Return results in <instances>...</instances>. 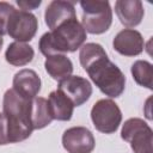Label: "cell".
<instances>
[{"label":"cell","instance_id":"cell-13","mask_svg":"<svg viewBox=\"0 0 153 153\" xmlns=\"http://www.w3.org/2000/svg\"><path fill=\"white\" fill-rule=\"evenodd\" d=\"M115 12L120 22L129 29L139 25L145 14L143 5L140 0H117L115 2Z\"/></svg>","mask_w":153,"mask_h":153},{"label":"cell","instance_id":"cell-22","mask_svg":"<svg viewBox=\"0 0 153 153\" xmlns=\"http://www.w3.org/2000/svg\"><path fill=\"white\" fill-rule=\"evenodd\" d=\"M2 44H4V38H2V36L0 35V49H1V47H2Z\"/></svg>","mask_w":153,"mask_h":153},{"label":"cell","instance_id":"cell-8","mask_svg":"<svg viewBox=\"0 0 153 153\" xmlns=\"http://www.w3.org/2000/svg\"><path fill=\"white\" fill-rule=\"evenodd\" d=\"M62 146L68 153H91L96 140L92 131L85 127H72L62 135Z\"/></svg>","mask_w":153,"mask_h":153},{"label":"cell","instance_id":"cell-9","mask_svg":"<svg viewBox=\"0 0 153 153\" xmlns=\"http://www.w3.org/2000/svg\"><path fill=\"white\" fill-rule=\"evenodd\" d=\"M57 90L61 91L74 106H80L88 100L92 94V85L91 82L79 75H69L68 78L59 81Z\"/></svg>","mask_w":153,"mask_h":153},{"label":"cell","instance_id":"cell-12","mask_svg":"<svg viewBox=\"0 0 153 153\" xmlns=\"http://www.w3.org/2000/svg\"><path fill=\"white\" fill-rule=\"evenodd\" d=\"M13 90L25 99L35 98L41 91V78L33 69L24 68L13 76Z\"/></svg>","mask_w":153,"mask_h":153},{"label":"cell","instance_id":"cell-15","mask_svg":"<svg viewBox=\"0 0 153 153\" xmlns=\"http://www.w3.org/2000/svg\"><path fill=\"white\" fill-rule=\"evenodd\" d=\"M29 117L32 126V129H42L50 124L53 117L50 115L48 99L43 97H35L30 100Z\"/></svg>","mask_w":153,"mask_h":153},{"label":"cell","instance_id":"cell-1","mask_svg":"<svg viewBox=\"0 0 153 153\" xmlns=\"http://www.w3.org/2000/svg\"><path fill=\"white\" fill-rule=\"evenodd\" d=\"M86 41V31L76 18L71 19L55 30L42 35L38 48L44 56L65 55L66 53H74L81 48Z\"/></svg>","mask_w":153,"mask_h":153},{"label":"cell","instance_id":"cell-17","mask_svg":"<svg viewBox=\"0 0 153 153\" xmlns=\"http://www.w3.org/2000/svg\"><path fill=\"white\" fill-rule=\"evenodd\" d=\"M33 56H35L33 48L27 43H23V42L11 43L5 51L6 61L10 65L17 67H22L30 63L33 60Z\"/></svg>","mask_w":153,"mask_h":153},{"label":"cell","instance_id":"cell-5","mask_svg":"<svg viewBox=\"0 0 153 153\" xmlns=\"http://www.w3.org/2000/svg\"><path fill=\"white\" fill-rule=\"evenodd\" d=\"M121 137L130 143L134 153H153L152 128L141 118L127 120L122 127Z\"/></svg>","mask_w":153,"mask_h":153},{"label":"cell","instance_id":"cell-16","mask_svg":"<svg viewBox=\"0 0 153 153\" xmlns=\"http://www.w3.org/2000/svg\"><path fill=\"white\" fill-rule=\"evenodd\" d=\"M44 67L47 73L54 80H57V81H61L68 78L69 75H72V72H73L72 61L66 55H62V54L47 56Z\"/></svg>","mask_w":153,"mask_h":153},{"label":"cell","instance_id":"cell-3","mask_svg":"<svg viewBox=\"0 0 153 153\" xmlns=\"http://www.w3.org/2000/svg\"><path fill=\"white\" fill-rule=\"evenodd\" d=\"M94 85L111 98L120 97L126 87V76L123 72L109 60L106 53L84 67Z\"/></svg>","mask_w":153,"mask_h":153},{"label":"cell","instance_id":"cell-11","mask_svg":"<svg viewBox=\"0 0 153 153\" xmlns=\"http://www.w3.org/2000/svg\"><path fill=\"white\" fill-rule=\"evenodd\" d=\"M74 18H76L75 7L74 4L71 1L54 0L47 6L44 12L45 24L48 25L50 31Z\"/></svg>","mask_w":153,"mask_h":153},{"label":"cell","instance_id":"cell-7","mask_svg":"<svg viewBox=\"0 0 153 153\" xmlns=\"http://www.w3.org/2000/svg\"><path fill=\"white\" fill-rule=\"evenodd\" d=\"M38 29V20L35 14L27 11L16 10L7 24V35L16 39V42H29L31 41Z\"/></svg>","mask_w":153,"mask_h":153},{"label":"cell","instance_id":"cell-10","mask_svg":"<svg viewBox=\"0 0 153 153\" xmlns=\"http://www.w3.org/2000/svg\"><path fill=\"white\" fill-rule=\"evenodd\" d=\"M112 47L123 56H136L143 51L145 41L137 30L123 29L115 36Z\"/></svg>","mask_w":153,"mask_h":153},{"label":"cell","instance_id":"cell-4","mask_svg":"<svg viewBox=\"0 0 153 153\" xmlns=\"http://www.w3.org/2000/svg\"><path fill=\"white\" fill-rule=\"evenodd\" d=\"M82 8L81 25L86 32L99 35L109 30L112 23V10L109 1L85 0L80 1Z\"/></svg>","mask_w":153,"mask_h":153},{"label":"cell","instance_id":"cell-20","mask_svg":"<svg viewBox=\"0 0 153 153\" xmlns=\"http://www.w3.org/2000/svg\"><path fill=\"white\" fill-rule=\"evenodd\" d=\"M8 142V133H7V120L5 115L0 114V145H7Z\"/></svg>","mask_w":153,"mask_h":153},{"label":"cell","instance_id":"cell-2","mask_svg":"<svg viewBox=\"0 0 153 153\" xmlns=\"http://www.w3.org/2000/svg\"><path fill=\"white\" fill-rule=\"evenodd\" d=\"M30 100L19 96L13 88L7 90L4 94L2 114L7 120L10 143L26 140L33 130L29 117Z\"/></svg>","mask_w":153,"mask_h":153},{"label":"cell","instance_id":"cell-14","mask_svg":"<svg viewBox=\"0 0 153 153\" xmlns=\"http://www.w3.org/2000/svg\"><path fill=\"white\" fill-rule=\"evenodd\" d=\"M48 104H49V110L53 120L69 121L72 118L74 104L61 91L56 90L50 92L48 98Z\"/></svg>","mask_w":153,"mask_h":153},{"label":"cell","instance_id":"cell-6","mask_svg":"<svg viewBox=\"0 0 153 153\" xmlns=\"http://www.w3.org/2000/svg\"><path fill=\"white\" fill-rule=\"evenodd\" d=\"M91 120L98 131L112 134L121 124L122 112L112 99H99L91 109Z\"/></svg>","mask_w":153,"mask_h":153},{"label":"cell","instance_id":"cell-19","mask_svg":"<svg viewBox=\"0 0 153 153\" xmlns=\"http://www.w3.org/2000/svg\"><path fill=\"white\" fill-rule=\"evenodd\" d=\"M16 11L14 6L6 1H0V35L7 33V24L11 14Z\"/></svg>","mask_w":153,"mask_h":153},{"label":"cell","instance_id":"cell-18","mask_svg":"<svg viewBox=\"0 0 153 153\" xmlns=\"http://www.w3.org/2000/svg\"><path fill=\"white\" fill-rule=\"evenodd\" d=\"M131 75L135 82L140 86L153 88V67L152 63L145 60H137L131 65Z\"/></svg>","mask_w":153,"mask_h":153},{"label":"cell","instance_id":"cell-21","mask_svg":"<svg viewBox=\"0 0 153 153\" xmlns=\"http://www.w3.org/2000/svg\"><path fill=\"white\" fill-rule=\"evenodd\" d=\"M17 4L19 5V7H22V11H27L29 10H35L36 7H38L41 5V0L38 1H17Z\"/></svg>","mask_w":153,"mask_h":153}]
</instances>
